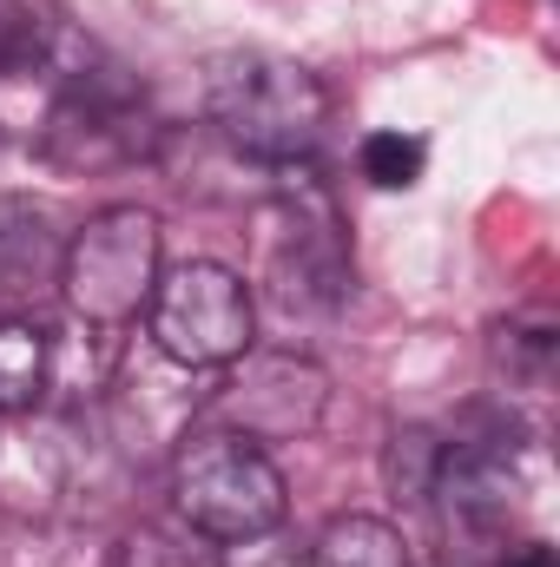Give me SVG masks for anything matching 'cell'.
Wrapping results in <instances>:
<instances>
[{"label": "cell", "instance_id": "8fae6325", "mask_svg": "<svg viewBox=\"0 0 560 567\" xmlns=\"http://www.w3.org/2000/svg\"><path fill=\"white\" fill-rule=\"evenodd\" d=\"M310 567H409V548L383 515H336L310 542Z\"/></svg>", "mask_w": 560, "mask_h": 567}, {"label": "cell", "instance_id": "6da1fadb", "mask_svg": "<svg viewBox=\"0 0 560 567\" xmlns=\"http://www.w3.org/2000/svg\"><path fill=\"white\" fill-rule=\"evenodd\" d=\"M205 113L218 140L258 165H310L330 126V93L310 66L283 53H218L205 73Z\"/></svg>", "mask_w": 560, "mask_h": 567}, {"label": "cell", "instance_id": "4fadbf2b", "mask_svg": "<svg viewBox=\"0 0 560 567\" xmlns=\"http://www.w3.org/2000/svg\"><path fill=\"white\" fill-rule=\"evenodd\" d=\"M495 363H501L508 377L548 383V370H554V323H548V317H521V323H501V337H495Z\"/></svg>", "mask_w": 560, "mask_h": 567}, {"label": "cell", "instance_id": "2e32d148", "mask_svg": "<svg viewBox=\"0 0 560 567\" xmlns=\"http://www.w3.org/2000/svg\"><path fill=\"white\" fill-rule=\"evenodd\" d=\"M126 567H191V561H185V548H172L158 528H145V535L126 542Z\"/></svg>", "mask_w": 560, "mask_h": 567}, {"label": "cell", "instance_id": "30bf717a", "mask_svg": "<svg viewBox=\"0 0 560 567\" xmlns=\"http://www.w3.org/2000/svg\"><path fill=\"white\" fill-rule=\"evenodd\" d=\"M53 383V330L33 317H0V410H33Z\"/></svg>", "mask_w": 560, "mask_h": 567}, {"label": "cell", "instance_id": "7a4b0ae2", "mask_svg": "<svg viewBox=\"0 0 560 567\" xmlns=\"http://www.w3.org/2000/svg\"><path fill=\"white\" fill-rule=\"evenodd\" d=\"M172 508L191 535L225 548V542L278 528L290 508V488H283V468L258 442L198 423L172 455Z\"/></svg>", "mask_w": 560, "mask_h": 567}, {"label": "cell", "instance_id": "9c48e42d", "mask_svg": "<svg viewBox=\"0 0 560 567\" xmlns=\"http://www.w3.org/2000/svg\"><path fill=\"white\" fill-rule=\"evenodd\" d=\"M60 265H66V238L53 231L46 205L0 192V310L20 317L40 297L60 290Z\"/></svg>", "mask_w": 560, "mask_h": 567}, {"label": "cell", "instance_id": "7c38bea8", "mask_svg": "<svg viewBox=\"0 0 560 567\" xmlns=\"http://www.w3.org/2000/svg\"><path fill=\"white\" fill-rule=\"evenodd\" d=\"M356 165H363V178L376 192H409L422 178V165H428V145L416 133H370L356 145Z\"/></svg>", "mask_w": 560, "mask_h": 567}, {"label": "cell", "instance_id": "ba28073f", "mask_svg": "<svg viewBox=\"0 0 560 567\" xmlns=\"http://www.w3.org/2000/svg\"><path fill=\"white\" fill-rule=\"evenodd\" d=\"M278 290L283 303L310 297V303H343L350 290V258L336 238V212L317 185H283L278 192Z\"/></svg>", "mask_w": 560, "mask_h": 567}, {"label": "cell", "instance_id": "277c9868", "mask_svg": "<svg viewBox=\"0 0 560 567\" xmlns=\"http://www.w3.org/2000/svg\"><path fill=\"white\" fill-rule=\"evenodd\" d=\"M145 330H152V350L178 370H231L258 343V303L231 265L185 258V265L158 271L152 303H145Z\"/></svg>", "mask_w": 560, "mask_h": 567}, {"label": "cell", "instance_id": "5bb4252c", "mask_svg": "<svg viewBox=\"0 0 560 567\" xmlns=\"http://www.w3.org/2000/svg\"><path fill=\"white\" fill-rule=\"evenodd\" d=\"M435 455H442V435H435V429H396V435H390V455H383L390 488H396V495H409V502H428Z\"/></svg>", "mask_w": 560, "mask_h": 567}, {"label": "cell", "instance_id": "52a82bcc", "mask_svg": "<svg viewBox=\"0 0 560 567\" xmlns=\"http://www.w3.org/2000/svg\"><path fill=\"white\" fill-rule=\"evenodd\" d=\"M515 495H521V435L481 429V435L442 442L428 502L442 508L448 535H501L515 515Z\"/></svg>", "mask_w": 560, "mask_h": 567}, {"label": "cell", "instance_id": "8992f818", "mask_svg": "<svg viewBox=\"0 0 560 567\" xmlns=\"http://www.w3.org/2000/svg\"><path fill=\"white\" fill-rule=\"evenodd\" d=\"M323 410H330V377H323V363H310V357H238L231 370H225V383L211 390V403H205V423L211 429H231V435H245V442H297V435H310V429L323 423Z\"/></svg>", "mask_w": 560, "mask_h": 567}, {"label": "cell", "instance_id": "5b68a950", "mask_svg": "<svg viewBox=\"0 0 560 567\" xmlns=\"http://www.w3.org/2000/svg\"><path fill=\"white\" fill-rule=\"evenodd\" d=\"M145 145H152L145 93L120 66H100L93 47H86V60L66 66V86H60V106L46 113L40 152L60 172H100V165H133V158H145Z\"/></svg>", "mask_w": 560, "mask_h": 567}, {"label": "cell", "instance_id": "9a60e30c", "mask_svg": "<svg viewBox=\"0 0 560 567\" xmlns=\"http://www.w3.org/2000/svg\"><path fill=\"white\" fill-rule=\"evenodd\" d=\"M218 567H310V548H297L278 522V528H265V535L225 542V548H218Z\"/></svg>", "mask_w": 560, "mask_h": 567}, {"label": "cell", "instance_id": "3957f363", "mask_svg": "<svg viewBox=\"0 0 560 567\" xmlns=\"http://www.w3.org/2000/svg\"><path fill=\"white\" fill-rule=\"evenodd\" d=\"M158 251H165V225L145 205H106L93 212L73 238H66V265H60V297L73 310V323H86L93 337H113L126 323H139L158 284Z\"/></svg>", "mask_w": 560, "mask_h": 567}, {"label": "cell", "instance_id": "e0dca14e", "mask_svg": "<svg viewBox=\"0 0 560 567\" xmlns=\"http://www.w3.org/2000/svg\"><path fill=\"white\" fill-rule=\"evenodd\" d=\"M501 567H560V555L548 548V542H521V548L501 555Z\"/></svg>", "mask_w": 560, "mask_h": 567}]
</instances>
